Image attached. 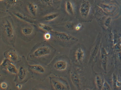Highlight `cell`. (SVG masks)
Returning <instances> with one entry per match:
<instances>
[{
    "label": "cell",
    "mask_w": 121,
    "mask_h": 90,
    "mask_svg": "<svg viewBox=\"0 0 121 90\" xmlns=\"http://www.w3.org/2000/svg\"><path fill=\"white\" fill-rule=\"evenodd\" d=\"M58 16L59 14L58 13H52L47 14L46 16H44L43 18V19L47 22L53 21L57 18H58Z\"/></svg>",
    "instance_id": "obj_17"
},
{
    "label": "cell",
    "mask_w": 121,
    "mask_h": 90,
    "mask_svg": "<svg viewBox=\"0 0 121 90\" xmlns=\"http://www.w3.org/2000/svg\"><path fill=\"white\" fill-rule=\"evenodd\" d=\"M40 1L47 6H51L53 4V0H40Z\"/></svg>",
    "instance_id": "obj_26"
},
{
    "label": "cell",
    "mask_w": 121,
    "mask_h": 90,
    "mask_svg": "<svg viewBox=\"0 0 121 90\" xmlns=\"http://www.w3.org/2000/svg\"><path fill=\"white\" fill-rule=\"evenodd\" d=\"M52 84L55 90H67L68 89L67 86L65 84L61 81L57 79H51Z\"/></svg>",
    "instance_id": "obj_6"
},
{
    "label": "cell",
    "mask_w": 121,
    "mask_h": 90,
    "mask_svg": "<svg viewBox=\"0 0 121 90\" xmlns=\"http://www.w3.org/2000/svg\"><path fill=\"white\" fill-rule=\"evenodd\" d=\"M82 27V25L81 23H79L75 26V29L77 31H79L81 28Z\"/></svg>",
    "instance_id": "obj_32"
},
{
    "label": "cell",
    "mask_w": 121,
    "mask_h": 90,
    "mask_svg": "<svg viewBox=\"0 0 121 90\" xmlns=\"http://www.w3.org/2000/svg\"><path fill=\"white\" fill-rule=\"evenodd\" d=\"M104 81L102 78L99 76H97L95 77V84L97 88L99 90H102L103 86Z\"/></svg>",
    "instance_id": "obj_19"
},
{
    "label": "cell",
    "mask_w": 121,
    "mask_h": 90,
    "mask_svg": "<svg viewBox=\"0 0 121 90\" xmlns=\"http://www.w3.org/2000/svg\"><path fill=\"white\" fill-rule=\"evenodd\" d=\"M99 7H100L102 9L107 13L112 12L114 9V6L109 5H105V4H100L99 6Z\"/></svg>",
    "instance_id": "obj_20"
},
{
    "label": "cell",
    "mask_w": 121,
    "mask_h": 90,
    "mask_svg": "<svg viewBox=\"0 0 121 90\" xmlns=\"http://www.w3.org/2000/svg\"><path fill=\"white\" fill-rule=\"evenodd\" d=\"M11 62V61L9 60L8 58L4 59L3 60L2 62L1 63V66L4 67V68H7V66L9 65V64Z\"/></svg>",
    "instance_id": "obj_24"
},
{
    "label": "cell",
    "mask_w": 121,
    "mask_h": 90,
    "mask_svg": "<svg viewBox=\"0 0 121 90\" xmlns=\"http://www.w3.org/2000/svg\"><path fill=\"white\" fill-rule=\"evenodd\" d=\"M29 68L34 72L39 74H43L45 72L44 67L40 65H29Z\"/></svg>",
    "instance_id": "obj_10"
},
{
    "label": "cell",
    "mask_w": 121,
    "mask_h": 90,
    "mask_svg": "<svg viewBox=\"0 0 121 90\" xmlns=\"http://www.w3.org/2000/svg\"><path fill=\"white\" fill-rule=\"evenodd\" d=\"M100 61L101 66L105 72L107 71V63L108 61V54L107 51L104 47L100 49Z\"/></svg>",
    "instance_id": "obj_5"
},
{
    "label": "cell",
    "mask_w": 121,
    "mask_h": 90,
    "mask_svg": "<svg viewBox=\"0 0 121 90\" xmlns=\"http://www.w3.org/2000/svg\"><path fill=\"white\" fill-rule=\"evenodd\" d=\"M65 9L68 14L70 15L74 14V8L72 3L70 0L66 1L65 3Z\"/></svg>",
    "instance_id": "obj_13"
},
{
    "label": "cell",
    "mask_w": 121,
    "mask_h": 90,
    "mask_svg": "<svg viewBox=\"0 0 121 90\" xmlns=\"http://www.w3.org/2000/svg\"><path fill=\"white\" fill-rule=\"evenodd\" d=\"M4 31L8 38L12 39L14 37V29L13 25L9 20L6 19L3 25Z\"/></svg>",
    "instance_id": "obj_3"
},
{
    "label": "cell",
    "mask_w": 121,
    "mask_h": 90,
    "mask_svg": "<svg viewBox=\"0 0 121 90\" xmlns=\"http://www.w3.org/2000/svg\"><path fill=\"white\" fill-rule=\"evenodd\" d=\"M28 11L33 16L35 17L37 14L38 7L37 5L33 3H29L28 5Z\"/></svg>",
    "instance_id": "obj_12"
},
{
    "label": "cell",
    "mask_w": 121,
    "mask_h": 90,
    "mask_svg": "<svg viewBox=\"0 0 121 90\" xmlns=\"http://www.w3.org/2000/svg\"><path fill=\"white\" fill-rule=\"evenodd\" d=\"M118 79L117 78V75L114 73L112 75V80H113V85L114 86L116 85V84L117 83V81H118Z\"/></svg>",
    "instance_id": "obj_31"
},
{
    "label": "cell",
    "mask_w": 121,
    "mask_h": 90,
    "mask_svg": "<svg viewBox=\"0 0 121 90\" xmlns=\"http://www.w3.org/2000/svg\"><path fill=\"white\" fill-rule=\"evenodd\" d=\"M7 57L11 62H16L18 60L19 56L16 52L11 50L7 53Z\"/></svg>",
    "instance_id": "obj_11"
},
{
    "label": "cell",
    "mask_w": 121,
    "mask_h": 90,
    "mask_svg": "<svg viewBox=\"0 0 121 90\" xmlns=\"http://www.w3.org/2000/svg\"><path fill=\"white\" fill-rule=\"evenodd\" d=\"M34 31V28L31 26L27 25L24 26L21 29V32L25 36H28L32 34Z\"/></svg>",
    "instance_id": "obj_14"
},
{
    "label": "cell",
    "mask_w": 121,
    "mask_h": 90,
    "mask_svg": "<svg viewBox=\"0 0 121 90\" xmlns=\"http://www.w3.org/2000/svg\"><path fill=\"white\" fill-rule=\"evenodd\" d=\"M71 79L73 83L76 86L77 88L79 89L80 87V81L79 77L76 73H72L71 75Z\"/></svg>",
    "instance_id": "obj_18"
},
{
    "label": "cell",
    "mask_w": 121,
    "mask_h": 90,
    "mask_svg": "<svg viewBox=\"0 0 121 90\" xmlns=\"http://www.w3.org/2000/svg\"><path fill=\"white\" fill-rule=\"evenodd\" d=\"M15 16H16L17 18L21 20L27 22L28 23H33V21L30 19L28 18L27 16L25 15L21 14L19 12H16L14 14Z\"/></svg>",
    "instance_id": "obj_15"
},
{
    "label": "cell",
    "mask_w": 121,
    "mask_h": 90,
    "mask_svg": "<svg viewBox=\"0 0 121 90\" xmlns=\"http://www.w3.org/2000/svg\"><path fill=\"white\" fill-rule=\"evenodd\" d=\"M54 68L59 71H63L66 69L68 67V63L64 60H58L54 64Z\"/></svg>",
    "instance_id": "obj_7"
},
{
    "label": "cell",
    "mask_w": 121,
    "mask_h": 90,
    "mask_svg": "<svg viewBox=\"0 0 121 90\" xmlns=\"http://www.w3.org/2000/svg\"><path fill=\"white\" fill-rule=\"evenodd\" d=\"M0 0V1H3V0Z\"/></svg>",
    "instance_id": "obj_38"
},
{
    "label": "cell",
    "mask_w": 121,
    "mask_h": 90,
    "mask_svg": "<svg viewBox=\"0 0 121 90\" xmlns=\"http://www.w3.org/2000/svg\"><path fill=\"white\" fill-rule=\"evenodd\" d=\"M17 87H18V89H21L22 88V85H18V86H17Z\"/></svg>",
    "instance_id": "obj_36"
},
{
    "label": "cell",
    "mask_w": 121,
    "mask_h": 90,
    "mask_svg": "<svg viewBox=\"0 0 121 90\" xmlns=\"http://www.w3.org/2000/svg\"><path fill=\"white\" fill-rule=\"evenodd\" d=\"M111 88L107 82L104 81L103 86L102 90H111Z\"/></svg>",
    "instance_id": "obj_29"
},
{
    "label": "cell",
    "mask_w": 121,
    "mask_h": 90,
    "mask_svg": "<svg viewBox=\"0 0 121 90\" xmlns=\"http://www.w3.org/2000/svg\"><path fill=\"white\" fill-rule=\"evenodd\" d=\"M100 41L99 39H98V42H97L96 44L94 47L92 51H91V57H90V59L92 60L95 57L96 55L98 52V51L99 48V45H100Z\"/></svg>",
    "instance_id": "obj_16"
},
{
    "label": "cell",
    "mask_w": 121,
    "mask_h": 90,
    "mask_svg": "<svg viewBox=\"0 0 121 90\" xmlns=\"http://www.w3.org/2000/svg\"><path fill=\"white\" fill-rule=\"evenodd\" d=\"M121 86V81L118 79V81H117V83L116 84L115 87H116L117 88H119V87H120Z\"/></svg>",
    "instance_id": "obj_34"
},
{
    "label": "cell",
    "mask_w": 121,
    "mask_h": 90,
    "mask_svg": "<svg viewBox=\"0 0 121 90\" xmlns=\"http://www.w3.org/2000/svg\"><path fill=\"white\" fill-rule=\"evenodd\" d=\"M51 34L49 32H47L44 35V38L46 41L49 40L51 38Z\"/></svg>",
    "instance_id": "obj_30"
},
{
    "label": "cell",
    "mask_w": 121,
    "mask_h": 90,
    "mask_svg": "<svg viewBox=\"0 0 121 90\" xmlns=\"http://www.w3.org/2000/svg\"><path fill=\"white\" fill-rule=\"evenodd\" d=\"M18 78L19 81H22L26 78L27 75V71L26 67L23 66H20L18 72Z\"/></svg>",
    "instance_id": "obj_8"
},
{
    "label": "cell",
    "mask_w": 121,
    "mask_h": 90,
    "mask_svg": "<svg viewBox=\"0 0 121 90\" xmlns=\"http://www.w3.org/2000/svg\"><path fill=\"white\" fill-rule=\"evenodd\" d=\"M0 87L2 89H6L7 87V83L6 82H2L1 83Z\"/></svg>",
    "instance_id": "obj_33"
},
{
    "label": "cell",
    "mask_w": 121,
    "mask_h": 90,
    "mask_svg": "<svg viewBox=\"0 0 121 90\" xmlns=\"http://www.w3.org/2000/svg\"><path fill=\"white\" fill-rule=\"evenodd\" d=\"M74 24L72 22H69L67 23L65 25V27L67 30H73L75 29Z\"/></svg>",
    "instance_id": "obj_23"
},
{
    "label": "cell",
    "mask_w": 121,
    "mask_h": 90,
    "mask_svg": "<svg viewBox=\"0 0 121 90\" xmlns=\"http://www.w3.org/2000/svg\"><path fill=\"white\" fill-rule=\"evenodd\" d=\"M114 51L116 53H118L121 51V42H119L116 44H114L113 47Z\"/></svg>",
    "instance_id": "obj_25"
},
{
    "label": "cell",
    "mask_w": 121,
    "mask_h": 90,
    "mask_svg": "<svg viewBox=\"0 0 121 90\" xmlns=\"http://www.w3.org/2000/svg\"><path fill=\"white\" fill-rule=\"evenodd\" d=\"M7 69L8 72L12 74H17L18 70L17 69L16 66L11 62L7 67Z\"/></svg>",
    "instance_id": "obj_21"
},
{
    "label": "cell",
    "mask_w": 121,
    "mask_h": 90,
    "mask_svg": "<svg viewBox=\"0 0 121 90\" xmlns=\"http://www.w3.org/2000/svg\"><path fill=\"white\" fill-rule=\"evenodd\" d=\"M18 0H5V3L8 5H15L18 2Z\"/></svg>",
    "instance_id": "obj_28"
},
{
    "label": "cell",
    "mask_w": 121,
    "mask_h": 90,
    "mask_svg": "<svg viewBox=\"0 0 121 90\" xmlns=\"http://www.w3.org/2000/svg\"><path fill=\"white\" fill-rule=\"evenodd\" d=\"M120 40H121V35L120 36Z\"/></svg>",
    "instance_id": "obj_37"
},
{
    "label": "cell",
    "mask_w": 121,
    "mask_h": 90,
    "mask_svg": "<svg viewBox=\"0 0 121 90\" xmlns=\"http://www.w3.org/2000/svg\"><path fill=\"white\" fill-rule=\"evenodd\" d=\"M112 22V19L110 17H108L106 19L105 21H104V25L106 28H109L110 25L111 24Z\"/></svg>",
    "instance_id": "obj_27"
},
{
    "label": "cell",
    "mask_w": 121,
    "mask_h": 90,
    "mask_svg": "<svg viewBox=\"0 0 121 90\" xmlns=\"http://www.w3.org/2000/svg\"><path fill=\"white\" fill-rule=\"evenodd\" d=\"M51 53V50L47 46H42L36 49L33 53V57L39 58L48 55Z\"/></svg>",
    "instance_id": "obj_2"
},
{
    "label": "cell",
    "mask_w": 121,
    "mask_h": 90,
    "mask_svg": "<svg viewBox=\"0 0 121 90\" xmlns=\"http://www.w3.org/2000/svg\"><path fill=\"white\" fill-rule=\"evenodd\" d=\"M75 57L77 61L81 63L85 57V52L83 49H82L81 47H78L75 53Z\"/></svg>",
    "instance_id": "obj_9"
},
{
    "label": "cell",
    "mask_w": 121,
    "mask_h": 90,
    "mask_svg": "<svg viewBox=\"0 0 121 90\" xmlns=\"http://www.w3.org/2000/svg\"><path fill=\"white\" fill-rule=\"evenodd\" d=\"M55 35L58 40L64 42L77 41L78 40L76 37L68 33L63 32H55Z\"/></svg>",
    "instance_id": "obj_4"
},
{
    "label": "cell",
    "mask_w": 121,
    "mask_h": 90,
    "mask_svg": "<svg viewBox=\"0 0 121 90\" xmlns=\"http://www.w3.org/2000/svg\"><path fill=\"white\" fill-rule=\"evenodd\" d=\"M38 26L42 30H44L47 32H52L53 30V28L51 26L45 24L44 23H39L38 24Z\"/></svg>",
    "instance_id": "obj_22"
},
{
    "label": "cell",
    "mask_w": 121,
    "mask_h": 90,
    "mask_svg": "<svg viewBox=\"0 0 121 90\" xmlns=\"http://www.w3.org/2000/svg\"><path fill=\"white\" fill-rule=\"evenodd\" d=\"M91 9V3L89 0H82L79 6V14L82 17L87 18Z\"/></svg>",
    "instance_id": "obj_1"
},
{
    "label": "cell",
    "mask_w": 121,
    "mask_h": 90,
    "mask_svg": "<svg viewBox=\"0 0 121 90\" xmlns=\"http://www.w3.org/2000/svg\"><path fill=\"white\" fill-rule=\"evenodd\" d=\"M117 57L120 61H121V51L117 53Z\"/></svg>",
    "instance_id": "obj_35"
}]
</instances>
